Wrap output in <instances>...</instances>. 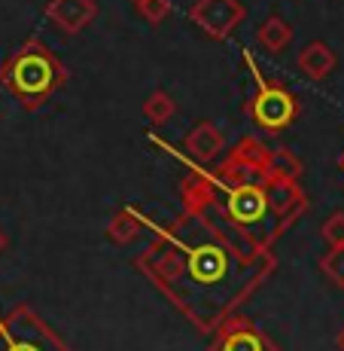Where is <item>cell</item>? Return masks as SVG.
<instances>
[{
  "label": "cell",
  "instance_id": "4fadbf2b",
  "mask_svg": "<svg viewBox=\"0 0 344 351\" xmlns=\"http://www.w3.org/2000/svg\"><path fill=\"white\" fill-rule=\"evenodd\" d=\"M289 40H293V28H289L287 19H280V16H268L265 22L256 28V43H259L268 56H280L289 46Z\"/></svg>",
  "mask_w": 344,
  "mask_h": 351
},
{
  "label": "cell",
  "instance_id": "ba28073f",
  "mask_svg": "<svg viewBox=\"0 0 344 351\" xmlns=\"http://www.w3.org/2000/svg\"><path fill=\"white\" fill-rule=\"evenodd\" d=\"M98 16L94 0H49L46 19L64 34H83Z\"/></svg>",
  "mask_w": 344,
  "mask_h": 351
},
{
  "label": "cell",
  "instance_id": "8992f818",
  "mask_svg": "<svg viewBox=\"0 0 344 351\" xmlns=\"http://www.w3.org/2000/svg\"><path fill=\"white\" fill-rule=\"evenodd\" d=\"M247 19L241 0H195L189 6V22L211 40H228Z\"/></svg>",
  "mask_w": 344,
  "mask_h": 351
},
{
  "label": "cell",
  "instance_id": "9c48e42d",
  "mask_svg": "<svg viewBox=\"0 0 344 351\" xmlns=\"http://www.w3.org/2000/svg\"><path fill=\"white\" fill-rule=\"evenodd\" d=\"M222 147H226V138H222V132L213 123H198L192 125L186 132L183 138V156H189L192 162H198V165H211L213 159L222 153Z\"/></svg>",
  "mask_w": 344,
  "mask_h": 351
},
{
  "label": "cell",
  "instance_id": "5b68a950",
  "mask_svg": "<svg viewBox=\"0 0 344 351\" xmlns=\"http://www.w3.org/2000/svg\"><path fill=\"white\" fill-rule=\"evenodd\" d=\"M0 351H73L28 302L0 312Z\"/></svg>",
  "mask_w": 344,
  "mask_h": 351
},
{
  "label": "cell",
  "instance_id": "30bf717a",
  "mask_svg": "<svg viewBox=\"0 0 344 351\" xmlns=\"http://www.w3.org/2000/svg\"><path fill=\"white\" fill-rule=\"evenodd\" d=\"M268 156H272V150H268V147L262 144L259 138H253V134H244V138H241L238 144L228 150L226 159H232L235 165L247 168L250 174H256V178H265V174H268Z\"/></svg>",
  "mask_w": 344,
  "mask_h": 351
},
{
  "label": "cell",
  "instance_id": "7c38bea8",
  "mask_svg": "<svg viewBox=\"0 0 344 351\" xmlns=\"http://www.w3.org/2000/svg\"><path fill=\"white\" fill-rule=\"evenodd\" d=\"M140 232H144V211H140V208H134V205L116 211V214H113V220L104 229L107 241H110V245H119V247L137 241Z\"/></svg>",
  "mask_w": 344,
  "mask_h": 351
},
{
  "label": "cell",
  "instance_id": "3957f363",
  "mask_svg": "<svg viewBox=\"0 0 344 351\" xmlns=\"http://www.w3.org/2000/svg\"><path fill=\"white\" fill-rule=\"evenodd\" d=\"M67 64L40 37H28L3 64H0V86L25 110H40L67 86Z\"/></svg>",
  "mask_w": 344,
  "mask_h": 351
},
{
  "label": "cell",
  "instance_id": "e0dca14e",
  "mask_svg": "<svg viewBox=\"0 0 344 351\" xmlns=\"http://www.w3.org/2000/svg\"><path fill=\"white\" fill-rule=\"evenodd\" d=\"M320 269L329 281L344 287V247H329V254L320 260Z\"/></svg>",
  "mask_w": 344,
  "mask_h": 351
},
{
  "label": "cell",
  "instance_id": "52a82bcc",
  "mask_svg": "<svg viewBox=\"0 0 344 351\" xmlns=\"http://www.w3.org/2000/svg\"><path fill=\"white\" fill-rule=\"evenodd\" d=\"M213 339L207 351H278L272 336L259 330V324L250 321L247 315L235 312L213 330Z\"/></svg>",
  "mask_w": 344,
  "mask_h": 351
},
{
  "label": "cell",
  "instance_id": "9a60e30c",
  "mask_svg": "<svg viewBox=\"0 0 344 351\" xmlns=\"http://www.w3.org/2000/svg\"><path fill=\"white\" fill-rule=\"evenodd\" d=\"M302 171H305V165H302V159L295 156V153H289L287 147H280V150H272V156H268V174H274V178L299 180Z\"/></svg>",
  "mask_w": 344,
  "mask_h": 351
},
{
  "label": "cell",
  "instance_id": "2e32d148",
  "mask_svg": "<svg viewBox=\"0 0 344 351\" xmlns=\"http://www.w3.org/2000/svg\"><path fill=\"white\" fill-rule=\"evenodd\" d=\"M134 10H137V16L144 19V22L161 25L168 16H171V0H140Z\"/></svg>",
  "mask_w": 344,
  "mask_h": 351
},
{
  "label": "cell",
  "instance_id": "44dd1931",
  "mask_svg": "<svg viewBox=\"0 0 344 351\" xmlns=\"http://www.w3.org/2000/svg\"><path fill=\"white\" fill-rule=\"evenodd\" d=\"M339 165H341V171H344V153H341V159H339Z\"/></svg>",
  "mask_w": 344,
  "mask_h": 351
},
{
  "label": "cell",
  "instance_id": "5bb4252c",
  "mask_svg": "<svg viewBox=\"0 0 344 351\" xmlns=\"http://www.w3.org/2000/svg\"><path fill=\"white\" fill-rule=\"evenodd\" d=\"M174 113H177V104H174V98L168 95L165 89H156L150 98L144 101V119L150 125H165L174 119Z\"/></svg>",
  "mask_w": 344,
  "mask_h": 351
},
{
  "label": "cell",
  "instance_id": "ffe728a7",
  "mask_svg": "<svg viewBox=\"0 0 344 351\" xmlns=\"http://www.w3.org/2000/svg\"><path fill=\"white\" fill-rule=\"evenodd\" d=\"M6 245H10V239H6V232H3V229H0V254L6 251Z\"/></svg>",
  "mask_w": 344,
  "mask_h": 351
},
{
  "label": "cell",
  "instance_id": "ac0fdd59",
  "mask_svg": "<svg viewBox=\"0 0 344 351\" xmlns=\"http://www.w3.org/2000/svg\"><path fill=\"white\" fill-rule=\"evenodd\" d=\"M320 235L329 247H344V211L329 214L326 223L320 226Z\"/></svg>",
  "mask_w": 344,
  "mask_h": 351
},
{
  "label": "cell",
  "instance_id": "d6986e66",
  "mask_svg": "<svg viewBox=\"0 0 344 351\" xmlns=\"http://www.w3.org/2000/svg\"><path fill=\"white\" fill-rule=\"evenodd\" d=\"M335 346H339V351H344V327L339 330V336H335Z\"/></svg>",
  "mask_w": 344,
  "mask_h": 351
},
{
  "label": "cell",
  "instance_id": "277c9868",
  "mask_svg": "<svg viewBox=\"0 0 344 351\" xmlns=\"http://www.w3.org/2000/svg\"><path fill=\"white\" fill-rule=\"evenodd\" d=\"M241 58H244L247 71H250V77H253V95L247 98V104H244L247 117L268 134L287 132V128L299 119V110H302L299 98H295L293 89L283 86L280 80H268L265 73L259 71V64H256L253 52L244 49Z\"/></svg>",
  "mask_w": 344,
  "mask_h": 351
},
{
  "label": "cell",
  "instance_id": "7402d4cb",
  "mask_svg": "<svg viewBox=\"0 0 344 351\" xmlns=\"http://www.w3.org/2000/svg\"><path fill=\"white\" fill-rule=\"evenodd\" d=\"M131 3H134V6H137V3H140V0H131Z\"/></svg>",
  "mask_w": 344,
  "mask_h": 351
},
{
  "label": "cell",
  "instance_id": "6da1fadb",
  "mask_svg": "<svg viewBox=\"0 0 344 351\" xmlns=\"http://www.w3.org/2000/svg\"><path fill=\"white\" fill-rule=\"evenodd\" d=\"M150 245L134 256L137 272L192 324L211 336L228 315L278 269L274 251H262L213 211L180 214L168 223H150Z\"/></svg>",
  "mask_w": 344,
  "mask_h": 351
},
{
  "label": "cell",
  "instance_id": "8fae6325",
  "mask_svg": "<svg viewBox=\"0 0 344 351\" xmlns=\"http://www.w3.org/2000/svg\"><path fill=\"white\" fill-rule=\"evenodd\" d=\"M335 64H339V58H335V52L329 49L323 40H311V43L299 52V71L305 73L308 80H317V83L326 80L329 73L335 71Z\"/></svg>",
  "mask_w": 344,
  "mask_h": 351
},
{
  "label": "cell",
  "instance_id": "7a4b0ae2",
  "mask_svg": "<svg viewBox=\"0 0 344 351\" xmlns=\"http://www.w3.org/2000/svg\"><path fill=\"white\" fill-rule=\"evenodd\" d=\"M217 180V193H213L211 211L217 214L222 223H228L235 232H241L247 241H253L262 251H272L274 241L287 232L280 217L274 214L272 199H268L265 178H247L238 184H222Z\"/></svg>",
  "mask_w": 344,
  "mask_h": 351
}]
</instances>
